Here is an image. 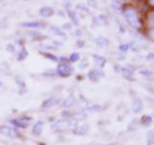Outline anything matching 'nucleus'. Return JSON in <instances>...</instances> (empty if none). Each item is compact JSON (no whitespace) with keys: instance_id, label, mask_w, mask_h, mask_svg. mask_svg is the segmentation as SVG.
<instances>
[{"instance_id":"obj_1","label":"nucleus","mask_w":154,"mask_h":145,"mask_svg":"<svg viewBox=\"0 0 154 145\" xmlns=\"http://www.w3.org/2000/svg\"><path fill=\"white\" fill-rule=\"evenodd\" d=\"M123 17L125 18V21H127V23L130 26L134 29H141L143 27V22L141 21V18L139 17L138 11L133 7H127L123 10Z\"/></svg>"},{"instance_id":"obj_2","label":"nucleus","mask_w":154,"mask_h":145,"mask_svg":"<svg viewBox=\"0 0 154 145\" xmlns=\"http://www.w3.org/2000/svg\"><path fill=\"white\" fill-rule=\"evenodd\" d=\"M0 134L11 138H16L18 135L17 130L14 128L9 127V126H2V127H0Z\"/></svg>"},{"instance_id":"obj_3","label":"nucleus","mask_w":154,"mask_h":145,"mask_svg":"<svg viewBox=\"0 0 154 145\" xmlns=\"http://www.w3.org/2000/svg\"><path fill=\"white\" fill-rule=\"evenodd\" d=\"M104 76V72L102 71V69H94V70H91L89 74H88V77H89V79L91 80V81H97L100 77H103Z\"/></svg>"},{"instance_id":"obj_4","label":"nucleus","mask_w":154,"mask_h":145,"mask_svg":"<svg viewBox=\"0 0 154 145\" xmlns=\"http://www.w3.org/2000/svg\"><path fill=\"white\" fill-rule=\"evenodd\" d=\"M57 72L61 76H69L71 75L72 72V69L71 67H69L66 64H61L57 67Z\"/></svg>"},{"instance_id":"obj_5","label":"nucleus","mask_w":154,"mask_h":145,"mask_svg":"<svg viewBox=\"0 0 154 145\" xmlns=\"http://www.w3.org/2000/svg\"><path fill=\"white\" fill-rule=\"evenodd\" d=\"M143 108V101L140 98H134L132 102V110L134 113H140Z\"/></svg>"},{"instance_id":"obj_6","label":"nucleus","mask_w":154,"mask_h":145,"mask_svg":"<svg viewBox=\"0 0 154 145\" xmlns=\"http://www.w3.org/2000/svg\"><path fill=\"white\" fill-rule=\"evenodd\" d=\"M89 130V125H82V126H79V127H76L73 129L72 130V133L76 135H85L87 133H88Z\"/></svg>"},{"instance_id":"obj_7","label":"nucleus","mask_w":154,"mask_h":145,"mask_svg":"<svg viewBox=\"0 0 154 145\" xmlns=\"http://www.w3.org/2000/svg\"><path fill=\"white\" fill-rule=\"evenodd\" d=\"M54 14V10L51 7H43L40 10V16L42 18H49L53 16Z\"/></svg>"},{"instance_id":"obj_8","label":"nucleus","mask_w":154,"mask_h":145,"mask_svg":"<svg viewBox=\"0 0 154 145\" xmlns=\"http://www.w3.org/2000/svg\"><path fill=\"white\" fill-rule=\"evenodd\" d=\"M120 74L126 79H132L134 76V72L129 68H122L120 69Z\"/></svg>"},{"instance_id":"obj_9","label":"nucleus","mask_w":154,"mask_h":145,"mask_svg":"<svg viewBox=\"0 0 154 145\" xmlns=\"http://www.w3.org/2000/svg\"><path fill=\"white\" fill-rule=\"evenodd\" d=\"M94 57V62L97 64V66L100 68V69H102V68L105 66L106 64V62H107V60H106V58L103 57V56H101V55H96V54H94L93 55Z\"/></svg>"},{"instance_id":"obj_10","label":"nucleus","mask_w":154,"mask_h":145,"mask_svg":"<svg viewBox=\"0 0 154 145\" xmlns=\"http://www.w3.org/2000/svg\"><path fill=\"white\" fill-rule=\"evenodd\" d=\"M75 103V98L73 95H69L67 98H66L63 102V106L66 108H71L72 105H74Z\"/></svg>"},{"instance_id":"obj_11","label":"nucleus","mask_w":154,"mask_h":145,"mask_svg":"<svg viewBox=\"0 0 154 145\" xmlns=\"http://www.w3.org/2000/svg\"><path fill=\"white\" fill-rule=\"evenodd\" d=\"M43 125H45V123H43L42 121H38V122H37L33 127V130H32L33 134H36V135H40L42 134V132Z\"/></svg>"},{"instance_id":"obj_12","label":"nucleus","mask_w":154,"mask_h":145,"mask_svg":"<svg viewBox=\"0 0 154 145\" xmlns=\"http://www.w3.org/2000/svg\"><path fill=\"white\" fill-rule=\"evenodd\" d=\"M95 44L97 45L98 47H108L109 44H110V41L108 40L107 38L105 37H98L96 38L94 40Z\"/></svg>"},{"instance_id":"obj_13","label":"nucleus","mask_w":154,"mask_h":145,"mask_svg":"<svg viewBox=\"0 0 154 145\" xmlns=\"http://www.w3.org/2000/svg\"><path fill=\"white\" fill-rule=\"evenodd\" d=\"M141 125H143V127H148L153 123V118L149 115H143L141 118V121H140Z\"/></svg>"},{"instance_id":"obj_14","label":"nucleus","mask_w":154,"mask_h":145,"mask_svg":"<svg viewBox=\"0 0 154 145\" xmlns=\"http://www.w3.org/2000/svg\"><path fill=\"white\" fill-rule=\"evenodd\" d=\"M11 122L12 124L16 126V127L21 128V129H25L29 124L28 121H25V120H12Z\"/></svg>"},{"instance_id":"obj_15","label":"nucleus","mask_w":154,"mask_h":145,"mask_svg":"<svg viewBox=\"0 0 154 145\" xmlns=\"http://www.w3.org/2000/svg\"><path fill=\"white\" fill-rule=\"evenodd\" d=\"M67 11V14H69V17L70 18V19L72 21L75 25H78L79 24V21H78V17H77V14L74 11H71V10H66Z\"/></svg>"},{"instance_id":"obj_16","label":"nucleus","mask_w":154,"mask_h":145,"mask_svg":"<svg viewBox=\"0 0 154 145\" xmlns=\"http://www.w3.org/2000/svg\"><path fill=\"white\" fill-rule=\"evenodd\" d=\"M55 103H57V101L54 99V98H49L47 99L46 101H45L42 103V108H51V106H53L55 105Z\"/></svg>"},{"instance_id":"obj_17","label":"nucleus","mask_w":154,"mask_h":145,"mask_svg":"<svg viewBox=\"0 0 154 145\" xmlns=\"http://www.w3.org/2000/svg\"><path fill=\"white\" fill-rule=\"evenodd\" d=\"M94 22L98 24V25H102V24H105L106 22H107V18L101 14V16L94 18Z\"/></svg>"},{"instance_id":"obj_18","label":"nucleus","mask_w":154,"mask_h":145,"mask_svg":"<svg viewBox=\"0 0 154 145\" xmlns=\"http://www.w3.org/2000/svg\"><path fill=\"white\" fill-rule=\"evenodd\" d=\"M21 25L24 27H29V28H38L41 26V23L37 21H30V22H23L21 23Z\"/></svg>"},{"instance_id":"obj_19","label":"nucleus","mask_w":154,"mask_h":145,"mask_svg":"<svg viewBox=\"0 0 154 145\" xmlns=\"http://www.w3.org/2000/svg\"><path fill=\"white\" fill-rule=\"evenodd\" d=\"M138 126H139V121L134 119V120L131 121V123L129 124V126H128V130H130V132L136 130L138 129Z\"/></svg>"},{"instance_id":"obj_20","label":"nucleus","mask_w":154,"mask_h":145,"mask_svg":"<svg viewBox=\"0 0 154 145\" xmlns=\"http://www.w3.org/2000/svg\"><path fill=\"white\" fill-rule=\"evenodd\" d=\"M27 55H28V52H27V50H26V48H25V47H23L22 50H21V51L19 52V54H18V56H17V59H18L19 61H21V60H23V59H25V58L27 57Z\"/></svg>"},{"instance_id":"obj_21","label":"nucleus","mask_w":154,"mask_h":145,"mask_svg":"<svg viewBox=\"0 0 154 145\" xmlns=\"http://www.w3.org/2000/svg\"><path fill=\"white\" fill-rule=\"evenodd\" d=\"M130 48V44H122V45L119 46V50L122 52H126Z\"/></svg>"},{"instance_id":"obj_22","label":"nucleus","mask_w":154,"mask_h":145,"mask_svg":"<svg viewBox=\"0 0 154 145\" xmlns=\"http://www.w3.org/2000/svg\"><path fill=\"white\" fill-rule=\"evenodd\" d=\"M140 75H142L143 76H146V77H150L153 76V72L149 70H142V71H140Z\"/></svg>"},{"instance_id":"obj_23","label":"nucleus","mask_w":154,"mask_h":145,"mask_svg":"<svg viewBox=\"0 0 154 145\" xmlns=\"http://www.w3.org/2000/svg\"><path fill=\"white\" fill-rule=\"evenodd\" d=\"M146 138H147V142H154V130H149L146 134Z\"/></svg>"},{"instance_id":"obj_24","label":"nucleus","mask_w":154,"mask_h":145,"mask_svg":"<svg viewBox=\"0 0 154 145\" xmlns=\"http://www.w3.org/2000/svg\"><path fill=\"white\" fill-rule=\"evenodd\" d=\"M78 59H79V54H78V53H76V52L71 53L70 56H69V61L70 62H76V61H78Z\"/></svg>"},{"instance_id":"obj_25","label":"nucleus","mask_w":154,"mask_h":145,"mask_svg":"<svg viewBox=\"0 0 154 145\" xmlns=\"http://www.w3.org/2000/svg\"><path fill=\"white\" fill-rule=\"evenodd\" d=\"M112 8H114L116 11H119L122 9V4H120L119 1H113L112 2Z\"/></svg>"},{"instance_id":"obj_26","label":"nucleus","mask_w":154,"mask_h":145,"mask_svg":"<svg viewBox=\"0 0 154 145\" xmlns=\"http://www.w3.org/2000/svg\"><path fill=\"white\" fill-rule=\"evenodd\" d=\"M43 55H45V57H47V58H49L50 60L54 61V62H57L58 60H59V59H58V57H57V56L51 54V53H43Z\"/></svg>"},{"instance_id":"obj_27","label":"nucleus","mask_w":154,"mask_h":145,"mask_svg":"<svg viewBox=\"0 0 154 145\" xmlns=\"http://www.w3.org/2000/svg\"><path fill=\"white\" fill-rule=\"evenodd\" d=\"M100 108H101L100 105H93L89 106V108H87V109L90 110V111H97V110H100Z\"/></svg>"},{"instance_id":"obj_28","label":"nucleus","mask_w":154,"mask_h":145,"mask_svg":"<svg viewBox=\"0 0 154 145\" xmlns=\"http://www.w3.org/2000/svg\"><path fill=\"white\" fill-rule=\"evenodd\" d=\"M51 29H52V30H53V31H54V32L57 34V35H60V36H65V34L63 33V32H62V31H61L60 29L58 28V27H55V26H51Z\"/></svg>"},{"instance_id":"obj_29","label":"nucleus","mask_w":154,"mask_h":145,"mask_svg":"<svg viewBox=\"0 0 154 145\" xmlns=\"http://www.w3.org/2000/svg\"><path fill=\"white\" fill-rule=\"evenodd\" d=\"M147 21H148V23H149V25L152 26V27H154V14H150V16L148 17Z\"/></svg>"},{"instance_id":"obj_30","label":"nucleus","mask_w":154,"mask_h":145,"mask_svg":"<svg viewBox=\"0 0 154 145\" xmlns=\"http://www.w3.org/2000/svg\"><path fill=\"white\" fill-rule=\"evenodd\" d=\"M146 60L147 61H154V52H149L146 55Z\"/></svg>"},{"instance_id":"obj_31","label":"nucleus","mask_w":154,"mask_h":145,"mask_svg":"<svg viewBox=\"0 0 154 145\" xmlns=\"http://www.w3.org/2000/svg\"><path fill=\"white\" fill-rule=\"evenodd\" d=\"M65 7L66 10H69V8L71 7V3L70 2H65Z\"/></svg>"},{"instance_id":"obj_32","label":"nucleus","mask_w":154,"mask_h":145,"mask_svg":"<svg viewBox=\"0 0 154 145\" xmlns=\"http://www.w3.org/2000/svg\"><path fill=\"white\" fill-rule=\"evenodd\" d=\"M60 61L62 62V64H66V63L67 62L66 58H65V57H61V58H60Z\"/></svg>"},{"instance_id":"obj_33","label":"nucleus","mask_w":154,"mask_h":145,"mask_svg":"<svg viewBox=\"0 0 154 145\" xmlns=\"http://www.w3.org/2000/svg\"><path fill=\"white\" fill-rule=\"evenodd\" d=\"M77 46H78L79 47H84V42H81V41H79V42H78V45H77Z\"/></svg>"},{"instance_id":"obj_34","label":"nucleus","mask_w":154,"mask_h":145,"mask_svg":"<svg viewBox=\"0 0 154 145\" xmlns=\"http://www.w3.org/2000/svg\"><path fill=\"white\" fill-rule=\"evenodd\" d=\"M7 48H8V50H10V48H11V50H12V52L14 50V47L12 46V45H9L8 47H7Z\"/></svg>"},{"instance_id":"obj_35","label":"nucleus","mask_w":154,"mask_h":145,"mask_svg":"<svg viewBox=\"0 0 154 145\" xmlns=\"http://www.w3.org/2000/svg\"><path fill=\"white\" fill-rule=\"evenodd\" d=\"M76 34H77V35H80V34H81V31H80V30H77V31H76Z\"/></svg>"},{"instance_id":"obj_36","label":"nucleus","mask_w":154,"mask_h":145,"mask_svg":"<svg viewBox=\"0 0 154 145\" xmlns=\"http://www.w3.org/2000/svg\"><path fill=\"white\" fill-rule=\"evenodd\" d=\"M147 145H154V142H147Z\"/></svg>"},{"instance_id":"obj_37","label":"nucleus","mask_w":154,"mask_h":145,"mask_svg":"<svg viewBox=\"0 0 154 145\" xmlns=\"http://www.w3.org/2000/svg\"><path fill=\"white\" fill-rule=\"evenodd\" d=\"M150 3H151V4H154V0H152V1H150Z\"/></svg>"},{"instance_id":"obj_38","label":"nucleus","mask_w":154,"mask_h":145,"mask_svg":"<svg viewBox=\"0 0 154 145\" xmlns=\"http://www.w3.org/2000/svg\"><path fill=\"white\" fill-rule=\"evenodd\" d=\"M0 86H2V82L1 81H0Z\"/></svg>"},{"instance_id":"obj_39","label":"nucleus","mask_w":154,"mask_h":145,"mask_svg":"<svg viewBox=\"0 0 154 145\" xmlns=\"http://www.w3.org/2000/svg\"><path fill=\"white\" fill-rule=\"evenodd\" d=\"M150 80H152V81H154V77H153V79H150Z\"/></svg>"},{"instance_id":"obj_40","label":"nucleus","mask_w":154,"mask_h":145,"mask_svg":"<svg viewBox=\"0 0 154 145\" xmlns=\"http://www.w3.org/2000/svg\"><path fill=\"white\" fill-rule=\"evenodd\" d=\"M14 145H18V144H14Z\"/></svg>"}]
</instances>
